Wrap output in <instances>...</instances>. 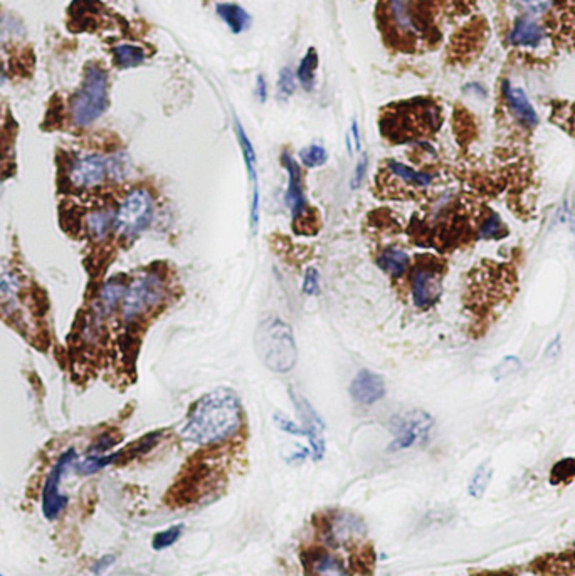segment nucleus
<instances>
[{"mask_svg":"<svg viewBox=\"0 0 575 576\" xmlns=\"http://www.w3.org/2000/svg\"><path fill=\"white\" fill-rule=\"evenodd\" d=\"M236 133H237V140H239L242 156H244V163L246 170L249 173V180L253 183V206H251V223H253V228L256 231L259 221V190H258V173H256V151L253 148V143L246 135V131L242 130L241 123L236 121Z\"/></svg>","mask_w":575,"mask_h":576,"instance_id":"ddd939ff","label":"nucleus"},{"mask_svg":"<svg viewBox=\"0 0 575 576\" xmlns=\"http://www.w3.org/2000/svg\"><path fill=\"white\" fill-rule=\"evenodd\" d=\"M116 437H111V435H101L99 439L94 442V444L89 447L88 454H106L109 449H113L116 444Z\"/></svg>","mask_w":575,"mask_h":576,"instance_id":"c9c22d12","label":"nucleus"},{"mask_svg":"<svg viewBox=\"0 0 575 576\" xmlns=\"http://www.w3.org/2000/svg\"><path fill=\"white\" fill-rule=\"evenodd\" d=\"M256 94H258V98L261 101H266V98H268V89H266V81L263 76H258V83H256Z\"/></svg>","mask_w":575,"mask_h":576,"instance_id":"ea45409f","label":"nucleus"},{"mask_svg":"<svg viewBox=\"0 0 575 576\" xmlns=\"http://www.w3.org/2000/svg\"><path fill=\"white\" fill-rule=\"evenodd\" d=\"M299 160H301V163L308 166V168H313V166H321L325 163L328 160V155L326 150L323 148L321 145H310L299 151Z\"/></svg>","mask_w":575,"mask_h":576,"instance_id":"c85d7f7f","label":"nucleus"},{"mask_svg":"<svg viewBox=\"0 0 575 576\" xmlns=\"http://www.w3.org/2000/svg\"><path fill=\"white\" fill-rule=\"evenodd\" d=\"M154 218V198L149 190L135 188L123 198L115 216V231L123 239H135Z\"/></svg>","mask_w":575,"mask_h":576,"instance_id":"39448f33","label":"nucleus"},{"mask_svg":"<svg viewBox=\"0 0 575 576\" xmlns=\"http://www.w3.org/2000/svg\"><path fill=\"white\" fill-rule=\"evenodd\" d=\"M115 560H116L115 555H106V556H103L101 560H98L96 563L93 565V573H94V575L103 573L104 570H108L109 566L115 563Z\"/></svg>","mask_w":575,"mask_h":576,"instance_id":"58836bf2","label":"nucleus"},{"mask_svg":"<svg viewBox=\"0 0 575 576\" xmlns=\"http://www.w3.org/2000/svg\"><path fill=\"white\" fill-rule=\"evenodd\" d=\"M389 14H391L392 22L396 24L399 32L404 34L416 36L421 32L419 24H417L414 14H412L411 2L409 0H387Z\"/></svg>","mask_w":575,"mask_h":576,"instance_id":"f3484780","label":"nucleus"},{"mask_svg":"<svg viewBox=\"0 0 575 576\" xmlns=\"http://www.w3.org/2000/svg\"><path fill=\"white\" fill-rule=\"evenodd\" d=\"M291 398L294 407L299 413L303 420V430H305V435L310 440V449L313 459L320 460L325 455V423L321 422V418L318 417V413L315 412V408L310 405V402L301 395L291 392Z\"/></svg>","mask_w":575,"mask_h":576,"instance_id":"9d476101","label":"nucleus"},{"mask_svg":"<svg viewBox=\"0 0 575 576\" xmlns=\"http://www.w3.org/2000/svg\"><path fill=\"white\" fill-rule=\"evenodd\" d=\"M296 89V76L293 74V71L289 68H283L279 71V78H278V94L281 98H289Z\"/></svg>","mask_w":575,"mask_h":576,"instance_id":"7c9ffc66","label":"nucleus"},{"mask_svg":"<svg viewBox=\"0 0 575 576\" xmlns=\"http://www.w3.org/2000/svg\"><path fill=\"white\" fill-rule=\"evenodd\" d=\"M379 268L384 271V273L391 274V276H402L409 269V256L402 249H397V247H387V249L382 251V254L379 256L377 259Z\"/></svg>","mask_w":575,"mask_h":576,"instance_id":"6ab92c4d","label":"nucleus"},{"mask_svg":"<svg viewBox=\"0 0 575 576\" xmlns=\"http://www.w3.org/2000/svg\"><path fill=\"white\" fill-rule=\"evenodd\" d=\"M575 478V459H564L554 465L552 469V484H562Z\"/></svg>","mask_w":575,"mask_h":576,"instance_id":"c756f323","label":"nucleus"},{"mask_svg":"<svg viewBox=\"0 0 575 576\" xmlns=\"http://www.w3.org/2000/svg\"><path fill=\"white\" fill-rule=\"evenodd\" d=\"M242 425L241 400L229 388L202 395L190 408L182 439L197 445H216L229 440Z\"/></svg>","mask_w":575,"mask_h":576,"instance_id":"f257e3e1","label":"nucleus"},{"mask_svg":"<svg viewBox=\"0 0 575 576\" xmlns=\"http://www.w3.org/2000/svg\"><path fill=\"white\" fill-rule=\"evenodd\" d=\"M115 216L116 212H113L111 208H98V211L89 212L84 221L88 236L96 242L106 239L115 228Z\"/></svg>","mask_w":575,"mask_h":576,"instance_id":"dca6fc26","label":"nucleus"},{"mask_svg":"<svg viewBox=\"0 0 575 576\" xmlns=\"http://www.w3.org/2000/svg\"><path fill=\"white\" fill-rule=\"evenodd\" d=\"M554 2L555 0H513L516 7L529 14H544L554 6Z\"/></svg>","mask_w":575,"mask_h":576,"instance_id":"2f4dec72","label":"nucleus"},{"mask_svg":"<svg viewBox=\"0 0 575 576\" xmlns=\"http://www.w3.org/2000/svg\"><path fill=\"white\" fill-rule=\"evenodd\" d=\"M254 350L266 368L288 373L298 361L296 341L291 326L279 318H266L254 333Z\"/></svg>","mask_w":575,"mask_h":576,"instance_id":"f03ea898","label":"nucleus"},{"mask_svg":"<svg viewBox=\"0 0 575 576\" xmlns=\"http://www.w3.org/2000/svg\"><path fill=\"white\" fill-rule=\"evenodd\" d=\"M273 420H274V423H276V425H278L279 430L286 432V434H291V435H305V430H301V428H299V427L296 425V423L291 422V420H288L286 417H283V415H274Z\"/></svg>","mask_w":575,"mask_h":576,"instance_id":"e433bc0d","label":"nucleus"},{"mask_svg":"<svg viewBox=\"0 0 575 576\" xmlns=\"http://www.w3.org/2000/svg\"><path fill=\"white\" fill-rule=\"evenodd\" d=\"M167 298V288L159 274L149 273L136 278L126 288L121 301V314L125 323H133L151 309L159 308Z\"/></svg>","mask_w":575,"mask_h":576,"instance_id":"20e7f679","label":"nucleus"},{"mask_svg":"<svg viewBox=\"0 0 575 576\" xmlns=\"http://www.w3.org/2000/svg\"><path fill=\"white\" fill-rule=\"evenodd\" d=\"M545 39V31L535 19L531 17H518L513 24L510 34H508V42L516 47H536Z\"/></svg>","mask_w":575,"mask_h":576,"instance_id":"4468645a","label":"nucleus"},{"mask_svg":"<svg viewBox=\"0 0 575 576\" xmlns=\"http://www.w3.org/2000/svg\"><path fill=\"white\" fill-rule=\"evenodd\" d=\"M520 368H521V363L516 356H506V358L503 360L500 365H498L495 375H496V378H505V377H510V375H513V373H516Z\"/></svg>","mask_w":575,"mask_h":576,"instance_id":"72a5a7b5","label":"nucleus"},{"mask_svg":"<svg viewBox=\"0 0 575 576\" xmlns=\"http://www.w3.org/2000/svg\"><path fill=\"white\" fill-rule=\"evenodd\" d=\"M412 301L419 309L434 306L443 293L441 271L434 264H419L411 276Z\"/></svg>","mask_w":575,"mask_h":576,"instance_id":"1a4fd4ad","label":"nucleus"},{"mask_svg":"<svg viewBox=\"0 0 575 576\" xmlns=\"http://www.w3.org/2000/svg\"><path fill=\"white\" fill-rule=\"evenodd\" d=\"M21 279L12 269L0 264V304L2 306H12L21 294Z\"/></svg>","mask_w":575,"mask_h":576,"instance_id":"412c9836","label":"nucleus"},{"mask_svg":"<svg viewBox=\"0 0 575 576\" xmlns=\"http://www.w3.org/2000/svg\"><path fill=\"white\" fill-rule=\"evenodd\" d=\"M313 573L316 575H346V570L335 556L328 553H320L311 560Z\"/></svg>","mask_w":575,"mask_h":576,"instance_id":"a878e982","label":"nucleus"},{"mask_svg":"<svg viewBox=\"0 0 575 576\" xmlns=\"http://www.w3.org/2000/svg\"><path fill=\"white\" fill-rule=\"evenodd\" d=\"M128 286L123 283L120 278L109 279L103 284L101 291L98 294V309L101 314H109L120 306L123 298H125Z\"/></svg>","mask_w":575,"mask_h":576,"instance_id":"a211bd4d","label":"nucleus"},{"mask_svg":"<svg viewBox=\"0 0 575 576\" xmlns=\"http://www.w3.org/2000/svg\"><path fill=\"white\" fill-rule=\"evenodd\" d=\"M432 425H434L432 417L422 410H414L397 418L396 427H394V440L389 445V450H404L417 444V442H424L427 435H429Z\"/></svg>","mask_w":575,"mask_h":576,"instance_id":"0eeeda50","label":"nucleus"},{"mask_svg":"<svg viewBox=\"0 0 575 576\" xmlns=\"http://www.w3.org/2000/svg\"><path fill=\"white\" fill-rule=\"evenodd\" d=\"M109 78L99 64H88L81 88L71 98L68 113L74 126L86 128L96 123L108 108Z\"/></svg>","mask_w":575,"mask_h":576,"instance_id":"7ed1b4c3","label":"nucleus"},{"mask_svg":"<svg viewBox=\"0 0 575 576\" xmlns=\"http://www.w3.org/2000/svg\"><path fill=\"white\" fill-rule=\"evenodd\" d=\"M350 395L360 405H374L386 395V383L382 377H379L374 371L362 370L351 380Z\"/></svg>","mask_w":575,"mask_h":576,"instance_id":"f8f14e48","label":"nucleus"},{"mask_svg":"<svg viewBox=\"0 0 575 576\" xmlns=\"http://www.w3.org/2000/svg\"><path fill=\"white\" fill-rule=\"evenodd\" d=\"M365 171H367V156H362L357 165H355L354 180H351V188H359L360 183L364 182Z\"/></svg>","mask_w":575,"mask_h":576,"instance_id":"4c0bfd02","label":"nucleus"},{"mask_svg":"<svg viewBox=\"0 0 575 576\" xmlns=\"http://www.w3.org/2000/svg\"><path fill=\"white\" fill-rule=\"evenodd\" d=\"M76 457H78V454H76L74 449L63 452L59 459L56 460V464L52 465L49 475H47L44 489H42V514H44L47 521L58 520L59 514L68 506V496L59 492V485L66 470L71 468Z\"/></svg>","mask_w":575,"mask_h":576,"instance_id":"423d86ee","label":"nucleus"},{"mask_svg":"<svg viewBox=\"0 0 575 576\" xmlns=\"http://www.w3.org/2000/svg\"><path fill=\"white\" fill-rule=\"evenodd\" d=\"M351 140L355 141V150L360 151V148H362V146H360V133H359L357 121L351 123Z\"/></svg>","mask_w":575,"mask_h":576,"instance_id":"79ce46f5","label":"nucleus"},{"mask_svg":"<svg viewBox=\"0 0 575 576\" xmlns=\"http://www.w3.org/2000/svg\"><path fill=\"white\" fill-rule=\"evenodd\" d=\"M283 166L288 171V190H286V206L291 211V216L294 221L303 218L306 213V198L305 192H303L301 183V170L293 156L289 153H283L281 156Z\"/></svg>","mask_w":575,"mask_h":576,"instance_id":"9b49d317","label":"nucleus"},{"mask_svg":"<svg viewBox=\"0 0 575 576\" xmlns=\"http://www.w3.org/2000/svg\"><path fill=\"white\" fill-rule=\"evenodd\" d=\"M387 166H389V171H391L394 177L404 180L406 183L414 185V187L426 188V187H429L432 182V175L422 173V171H416L414 168H411V166L401 163V161L389 160Z\"/></svg>","mask_w":575,"mask_h":576,"instance_id":"5701e85b","label":"nucleus"},{"mask_svg":"<svg viewBox=\"0 0 575 576\" xmlns=\"http://www.w3.org/2000/svg\"><path fill=\"white\" fill-rule=\"evenodd\" d=\"M109 177V161L103 155H83L69 166L68 180L74 188L88 190L101 185Z\"/></svg>","mask_w":575,"mask_h":576,"instance_id":"6e6552de","label":"nucleus"},{"mask_svg":"<svg viewBox=\"0 0 575 576\" xmlns=\"http://www.w3.org/2000/svg\"><path fill=\"white\" fill-rule=\"evenodd\" d=\"M500 231H501L500 217L495 216V213H491V216H489L481 226V232H479V236H481L483 239H491V237H496Z\"/></svg>","mask_w":575,"mask_h":576,"instance_id":"f704fd0d","label":"nucleus"},{"mask_svg":"<svg viewBox=\"0 0 575 576\" xmlns=\"http://www.w3.org/2000/svg\"><path fill=\"white\" fill-rule=\"evenodd\" d=\"M503 96H505L506 103L510 104L511 111L515 113V116L521 123H525L526 126H535L539 123V116H536V111L531 106L529 96H526L524 89L515 88L510 83L503 84Z\"/></svg>","mask_w":575,"mask_h":576,"instance_id":"2eb2a0df","label":"nucleus"},{"mask_svg":"<svg viewBox=\"0 0 575 576\" xmlns=\"http://www.w3.org/2000/svg\"><path fill=\"white\" fill-rule=\"evenodd\" d=\"M318 68V52L316 49L306 51V54L303 56V59L299 61L298 71H296V78L299 79V83L303 84L305 89H311L313 84H315V71Z\"/></svg>","mask_w":575,"mask_h":576,"instance_id":"b1692460","label":"nucleus"},{"mask_svg":"<svg viewBox=\"0 0 575 576\" xmlns=\"http://www.w3.org/2000/svg\"><path fill=\"white\" fill-rule=\"evenodd\" d=\"M0 195H2V182H0Z\"/></svg>","mask_w":575,"mask_h":576,"instance_id":"c03bdc74","label":"nucleus"},{"mask_svg":"<svg viewBox=\"0 0 575 576\" xmlns=\"http://www.w3.org/2000/svg\"><path fill=\"white\" fill-rule=\"evenodd\" d=\"M145 51L135 44H118L113 47V59L120 69L139 68L145 61Z\"/></svg>","mask_w":575,"mask_h":576,"instance_id":"4be33fe9","label":"nucleus"},{"mask_svg":"<svg viewBox=\"0 0 575 576\" xmlns=\"http://www.w3.org/2000/svg\"><path fill=\"white\" fill-rule=\"evenodd\" d=\"M320 291V276L315 268H310L305 273V279H303V293L308 296H315Z\"/></svg>","mask_w":575,"mask_h":576,"instance_id":"473e14b6","label":"nucleus"},{"mask_svg":"<svg viewBox=\"0 0 575 576\" xmlns=\"http://www.w3.org/2000/svg\"><path fill=\"white\" fill-rule=\"evenodd\" d=\"M217 16L226 22V26L231 29L234 34H241L242 31L249 27V14L237 4H219Z\"/></svg>","mask_w":575,"mask_h":576,"instance_id":"aec40b11","label":"nucleus"},{"mask_svg":"<svg viewBox=\"0 0 575 576\" xmlns=\"http://www.w3.org/2000/svg\"><path fill=\"white\" fill-rule=\"evenodd\" d=\"M7 81V74H6V69H4V66L0 64V86Z\"/></svg>","mask_w":575,"mask_h":576,"instance_id":"37998d69","label":"nucleus"},{"mask_svg":"<svg viewBox=\"0 0 575 576\" xmlns=\"http://www.w3.org/2000/svg\"><path fill=\"white\" fill-rule=\"evenodd\" d=\"M560 353V336L555 338V340L549 345V351H546V356H550V360H554L555 356H559Z\"/></svg>","mask_w":575,"mask_h":576,"instance_id":"a19ab883","label":"nucleus"},{"mask_svg":"<svg viewBox=\"0 0 575 576\" xmlns=\"http://www.w3.org/2000/svg\"><path fill=\"white\" fill-rule=\"evenodd\" d=\"M24 34L22 24L11 16H0V44H6Z\"/></svg>","mask_w":575,"mask_h":576,"instance_id":"cd10ccee","label":"nucleus"},{"mask_svg":"<svg viewBox=\"0 0 575 576\" xmlns=\"http://www.w3.org/2000/svg\"><path fill=\"white\" fill-rule=\"evenodd\" d=\"M182 532H184L182 525L172 526V527H169V530L156 532V535L154 536V541H151V548H154L155 551L170 548V546L175 545V542L179 541V537L182 536Z\"/></svg>","mask_w":575,"mask_h":576,"instance_id":"bb28decb","label":"nucleus"},{"mask_svg":"<svg viewBox=\"0 0 575 576\" xmlns=\"http://www.w3.org/2000/svg\"><path fill=\"white\" fill-rule=\"evenodd\" d=\"M493 478V468L491 464H489V460L486 463H483L479 468L476 469V473L473 474L471 480H469V485H468V492L471 494L473 497L479 499L483 496L484 492H486L488 489V484L489 480Z\"/></svg>","mask_w":575,"mask_h":576,"instance_id":"393cba45","label":"nucleus"}]
</instances>
